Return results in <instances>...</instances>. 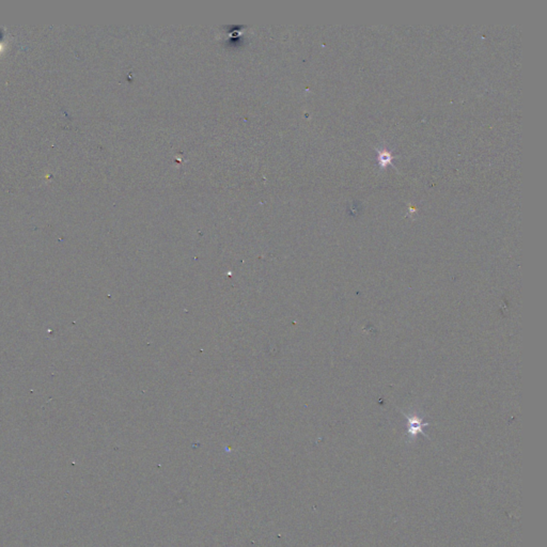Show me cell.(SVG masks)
I'll use <instances>...</instances> for the list:
<instances>
[{"label": "cell", "mask_w": 547, "mask_h": 547, "mask_svg": "<svg viewBox=\"0 0 547 547\" xmlns=\"http://www.w3.org/2000/svg\"><path fill=\"white\" fill-rule=\"evenodd\" d=\"M426 425L422 423V420L418 417H408V434L412 437H415L418 433L422 432V426Z\"/></svg>", "instance_id": "1"}]
</instances>
